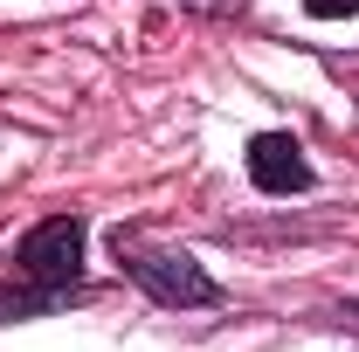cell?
<instances>
[{
  "label": "cell",
  "instance_id": "obj_1",
  "mask_svg": "<svg viewBox=\"0 0 359 352\" xmlns=\"http://www.w3.org/2000/svg\"><path fill=\"white\" fill-rule=\"evenodd\" d=\"M118 263H125V276H132L152 304L194 311V304H215V297H222V283L194 263L187 249H145V242H132V235H118Z\"/></svg>",
  "mask_w": 359,
  "mask_h": 352
},
{
  "label": "cell",
  "instance_id": "obj_2",
  "mask_svg": "<svg viewBox=\"0 0 359 352\" xmlns=\"http://www.w3.org/2000/svg\"><path fill=\"white\" fill-rule=\"evenodd\" d=\"M14 269H21L28 290L69 297V283H76V269H83V221H76V215L35 221V228L21 235V249H14Z\"/></svg>",
  "mask_w": 359,
  "mask_h": 352
},
{
  "label": "cell",
  "instance_id": "obj_3",
  "mask_svg": "<svg viewBox=\"0 0 359 352\" xmlns=\"http://www.w3.org/2000/svg\"><path fill=\"white\" fill-rule=\"evenodd\" d=\"M249 180L263 194H304L311 187V159H304V145L290 132H263V138H249Z\"/></svg>",
  "mask_w": 359,
  "mask_h": 352
},
{
  "label": "cell",
  "instance_id": "obj_4",
  "mask_svg": "<svg viewBox=\"0 0 359 352\" xmlns=\"http://www.w3.org/2000/svg\"><path fill=\"white\" fill-rule=\"evenodd\" d=\"M318 21H346V14H359V0H304Z\"/></svg>",
  "mask_w": 359,
  "mask_h": 352
},
{
  "label": "cell",
  "instance_id": "obj_5",
  "mask_svg": "<svg viewBox=\"0 0 359 352\" xmlns=\"http://www.w3.org/2000/svg\"><path fill=\"white\" fill-rule=\"evenodd\" d=\"M180 7H194V14H222V7H235V0H180Z\"/></svg>",
  "mask_w": 359,
  "mask_h": 352
}]
</instances>
